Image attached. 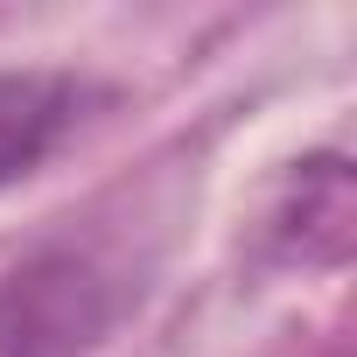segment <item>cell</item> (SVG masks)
Masks as SVG:
<instances>
[{"label":"cell","mask_w":357,"mask_h":357,"mask_svg":"<svg viewBox=\"0 0 357 357\" xmlns=\"http://www.w3.org/2000/svg\"><path fill=\"white\" fill-rule=\"evenodd\" d=\"M126 308V280L77 245H43L0 280V357H77Z\"/></svg>","instance_id":"obj_1"},{"label":"cell","mask_w":357,"mask_h":357,"mask_svg":"<svg viewBox=\"0 0 357 357\" xmlns=\"http://www.w3.org/2000/svg\"><path fill=\"white\" fill-rule=\"evenodd\" d=\"M77 119H84V84L70 70H8L0 77V190L36 175Z\"/></svg>","instance_id":"obj_3"},{"label":"cell","mask_w":357,"mask_h":357,"mask_svg":"<svg viewBox=\"0 0 357 357\" xmlns=\"http://www.w3.org/2000/svg\"><path fill=\"white\" fill-rule=\"evenodd\" d=\"M350 238H357V175L343 154H308L294 161L266 211H259V245L266 259H287V266H343L350 259Z\"/></svg>","instance_id":"obj_2"}]
</instances>
